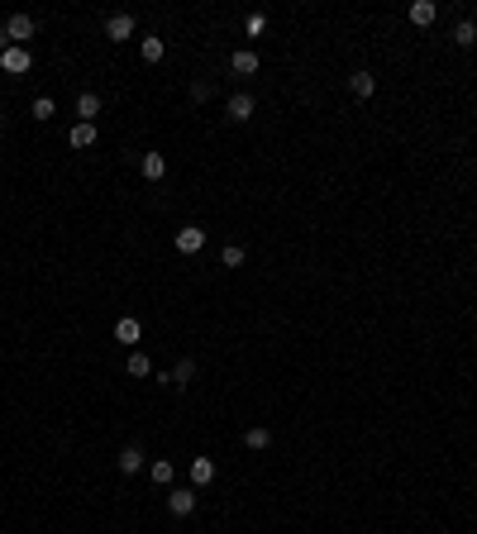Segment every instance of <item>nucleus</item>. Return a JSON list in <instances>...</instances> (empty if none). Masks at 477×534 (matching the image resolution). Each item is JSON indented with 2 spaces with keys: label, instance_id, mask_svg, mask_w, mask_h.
<instances>
[{
  "label": "nucleus",
  "instance_id": "f257e3e1",
  "mask_svg": "<svg viewBox=\"0 0 477 534\" xmlns=\"http://www.w3.org/2000/svg\"><path fill=\"white\" fill-rule=\"evenodd\" d=\"M29 67H33L29 48H5V53H0V72H5V77H24Z\"/></svg>",
  "mask_w": 477,
  "mask_h": 534
},
{
  "label": "nucleus",
  "instance_id": "f03ea898",
  "mask_svg": "<svg viewBox=\"0 0 477 534\" xmlns=\"http://www.w3.org/2000/svg\"><path fill=\"white\" fill-rule=\"evenodd\" d=\"M206 248V229H201V224H182V229H177V253H201Z\"/></svg>",
  "mask_w": 477,
  "mask_h": 534
},
{
  "label": "nucleus",
  "instance_id": "7ed1b4c3",
  "mask_svg": "<svg viewBox=\"0 0 477 534\" xmlns=\"http://www.w3.org/2000/svg\"><path fill=\"white\" fill-rule=\"evenodd\" d=\"M167 511H172V515H191V511H196V491L191 487H172L167 491Z\"/></svg>",
  "mask_w": 477,
  "mask_h": 534
},
{
  "label": "nucleus",
  "instance_id": "20e7f679",
  "mask_svg": "<svg viewBox=\"0 0 477 534\" xmlns=\"http://www.w3.org/2000/svg\"><path fill=\"white\" fill-rule=\"evenodd\" d=\"M5 33H10V43L24 48V38H33V19L29 15H10L5 19Z\"/></svg>",
  "mask_w": 477,
  "mask_h": 534
},
{
  "label": "nucleus",
  "instance_id": "39448f33",
  "mask_svg": "<svg viewBox=\"0 0 477 534\" xmlns=\"http://www.w3.org/2000/svg\"><path fill=\"white\" fill-rule=\"evenodd\" d=\"M191 482H196V487H210V482H215V458H191Z\"/></svg>",
  "mask_w": 477,
  "mask_h": 534
},
{
  "label": "nucleus",
  "instance_id": "423d86ee",
  "mask_svg": "<svg viewBox=\"0 0 477 534\" xmlns=\"http://www.w3.org/2000/svg\"><path fill=\"white\" fill-rule=\"evenodd\" d=\"M129 33H134V15H110V19H105V38L125 43Z\"/></svg>",
  "mask_w": 477,
  "mask_h": 534
},
{
  "label": "nucleus",
  "instance_id": "0eeeda50",
  "mask_svg": "<svg viewBox=\"0 0 477 534\" xmlns=\"http://www.w3.org/2000/svg\"><path fill=\"white\" fill-rule=\"evenodd\" d=\"M434 19H439V5H434V0H415V5H411V24H420V29H429Z\"/></svg>",
  "mask_w": 477,
  "mask_h": 534
},
{
  "label": "nucleus",
  "instance_id": "6e6552de",
  "mask_svg": "<svg viewBox=\"0 0 477 534\" xmlns=\"http://www.w3.org/2000/svg\"><path fill=\"white\" fill-rule=\"evenodd\" d=\"M77 115H81V125H95V115H100V95H95V91H81V95H77Z\"/></svg>",
  "mask_w": 477,
  "mask_h": 534
},
{
  "label": "nucleus",
  "instance_id": "1a4fd4ad",
  "mask_svg": "<svg viewBox=\"0 0 477 534\" xmlns=\"http://www.w3.org/2000/svg\"><path fill=\"white\" fill-rule=\"evenodd\" d=\"M229 67H234L238 77H253V72H258V53H253V48H238L234 58H229Z\"/></svg>",
  "mask_w": 477,
  "mask_h": 534
},
{
  "label": "nucleus",
  "instance_id": "9d476101",
  "mask_svg": "<svg viewBox=\"0 0 477 534\" xmlns=\"http://www.w3.org/2000/svg\"><path fill=\"white\" fill-rule=\"evenodd\" d=\"M115 339H120V344H139V339H143V325L125 315V320H115Z\"/></svg>",
  "mask_w": 477,
  "mask_h": 534
},
{
  "label": "nucleus",
  "instance_id": "9b49d317",
  "mask_svg": "<svg viewBox=\"0 0 477 534\" xmlns=\"http://www.w3.org/2000/svg\"><path fill=\"white\" fill-rule=\"evenodd\" d=\"M143 177H148V182H162V177H167V157L162 153H143Z\"/></svg>",
  "mask_w": 477,
  "mask_h": 534
},
{
  "label": "nucleus",
  "instance_id": "f8f14e48",
  "mask_svg": "<svg viewBox=\"0 0 477 534\" xmlns=\"http://www.w3.org/2000/svg\"><path fill=\"white\" fill-rule=\"evenodd\" d=\"M229 120H234V125L253 120V95H229Z\"/></svg>",
  "mask_w": 477,
  "mask_h": 534
},
{
  "label": "nucleus",
  "instance_id": "ddd939ff",
  "mask_svg": "<svg viewBox=\"0 0 477 534\" xmlns=\"http://www.w3.org/2000/svg\"><path fill=\"white\" fill-rule=\"evenodd\" d=\"M67 143L86 153V148H91V143H95V125H81V120H77V125H72V134H67Z\"/></svg>",
  "mask_w": 477,
  "mask_h": 534
},
{
  "label": "nucleus",
  "instance_id": "4468645a",
  "mask_svg": "<svg viewBox=\"0 0 477 534\" xmlns=\"http://www.w3.org/2000/svg\"><path fill=\"white\" fill-rule=\"evenodd\" d=\"M148 477H153V482H158V487H172L177 468H172V463H167V458H153V463H148Z\"/></svg>",
  "mask_w": 477,
  "mask_h": 534
},
{
  "label": "nucleus",
  "instance_id": "2eb2a0df",
  "mask_svg": "<svg viewBox=\"0 0 477 534\" xmlns=\"http://www.w3.org/2000/svg\"><path fill=\"white\" fill-rule=\"evenodd\" d=\"M454 43H458V48H473L477 43V24H473V19H458V24H454Z\"/></svg>",
  "mask_w": 477,
  "mask_h": 534
},
{
  "label": "nucleus",
  "instance_id": "dca6fc26",
  "mask_svg": "<svg viewBox=\"0 0 477 534\" xmlns=\"http://www.w3.org/2000/svg\"><path fill=\"white\" fill-rule=\"evenodd\" d=\"M372 86H377V81H372V72H353V77H349V91L358 95V100H367V95H372Z\"/></svg>",
  "mask_w": 477,
  "mask_h": 534
},
{
  "label": "nucleus",
  "instance_id": "f3484780",
  "mask_svg": "<svg viewBox=\"0 0 477 534\" xmlns=\"http://www.w3.org/2000/svg\"><path fill=\"white\" fill-rule=\"evenodd\" d=\"M139 58H143V63H162V38H158V33H148V38L139 43Z\"/></svg>",
  "mask_w": 477,
  "mask_h": 534
},
{
  "label": "nucleus",
  "instance_id": "a211bd4d",
  "mask_svg": "<svg viewBox=\"0 0 477 534\" xmlns=\"http://www.w3.org/2000/svg\"><path fill=\"white\" fill-rule=\"evenodd\" d=\"M125 372H129V377H148V372H153L148 353H129V358H125Z\"/></svg>",
  "mask_w": 477,
  "mask_h": 534
},
{
  "label": "nucleus",
  "instance_id": "6ab92c4d",
  "mask_svg": "<svg viewBox=\"0 0 477 534\" xmlns=\"http://www.w3.org/2000/svg\"><path fill=\"white\" fill-rule=\"evenodd\" d=\"M243 444H248V449H258V454H263V449H272V429H263V424H253V429H248V434H243Z\"/></svg>",
  "mask_w": 477,
  "mask_h": 534
},
{
  "label": "nucleus",
  "instance_id": "aec40b11",
  "mask_svg": "<svg viewBox=\"0 0 477 534\" xmlns=\"http://www.w3.org/2000/svg\"><path fill=\"white\" fill-rule=\"evenodd\" d=\"M29 115H33V120H43V125H48V120L58 115V105H53V95H38V100H33V105H29Z\"/></svg>",
  "mask_w": 477,
  "mask_h": 534
},
{
  "label": "nucleus",
  "instance_id": "412c9836",
  "mask_svg": "<svg viewBox=\"0 0 477 534\" xmlns=\"http://www.w3.org/2000/svg\"><path fill=\"white\" fill-rule=\"evenodd\" d=\"M115 463H120V472L129 477V472H139V468H143V454H139V449H125V454L115 458Z\"/></svg>",
  "mask_w": 477,
  "mask_h": 534
},
{
  "label": "nucleus",
  "instance_id": "4be33fe9",
  "mask_svg": "<svg viewBox=\"0 0 477 534\" xmlns=\"http://www.w3.org/2000/svg\"><path fill=\"white\" fill-rule=\"evenodd\" d=\"M191 377H196V362H191V358H182V362H177V372H172V387H187Z\"/></svg>",
  "mask_w": 477,
  "mask_h": 534
},
{
  "label": "nucleus",
  "instance_id": "5701e85b",
  "mask_svg": "<svg viewBox=\"0 0 477 534\" xmlns=\"http://www.w3.org/2000/svg\"><path fill=\"white\" fill-rule=\"evenodd\" d=\"M220 263H224V267H243V248H238V244H229V248L220 253Z\"/></svg>",
  "mask_w": 477,
  "mask_h": 534
},
{
  "label": "nucleus",
  "instance_id": "b1692460",
  "mask_svg": "<svg viewBox=\"0 0 477 534\" xmlns=\"http://www.w3.org/2000/svg\"><path fill=\"white\" fill-rule=\"evenodd\" d=\"M263 29H268V15H248V38H258Z\"/></svg>",
  "mask_w": 477,
  "mask_h": 534
},
{
  "label": "nucleus",
  "instance_id": "393cba45",
  "mask_svg": "<svg viewBox=\"0 0 477 534\" xmlns=\"http://www.w3.org/2000/svg\"><path fill=\"white\" fill-rule=\"evenodd\" d=\"M5 48H15V43H10V33H5V24H0V53H5Z\"/></svg>",
  "mask_w": 477,
  "mask_h": 534
}]
</instances>
